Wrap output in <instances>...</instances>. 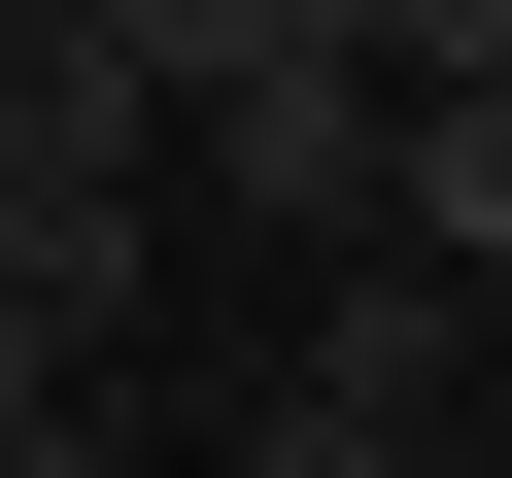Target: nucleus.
<instances>
[{"label":"nucleus","instance_id":"obj_1","mask_svg":"<svg viewBox=\"0 0 512 478\" xmlns=\"http://www.w3.org/2000/svg\"><path fill=\"white\" fill-rule=\"evenodd\" d=\"M444 444H478V308L444 274H342V342L239 410V478H444Z\"/></svg>","mask_w":512,"mask_h":478},{"label":"nucleus","instance_id":"obj_2","mask_svg":"<svg viewBox=\"0 0 512 478\" xmlns=\"http://www.w3.org/2000/svg\"><path fill=\"white\" fill-rule=\"evenodd\" d=\"M376 137H410V103H376V69H342V35H274V69H239V103H205V137H171V171H205V205H239V239H376Z\"/></svg>","mask_w":512,"mask_h":478},{"label":"nucleus","instance_id":"obj_3","mask_svg":"<svg viewBox=\"0 0 512 478\" xmlns=\"http://www.w3.org/2000/svg\"><path fill=\"white\" fill-rule=\"evenodd\" d=\"M137 342V205H0V444H69Z\"/></svg>","mask_w":512,"mask_h":478},{"label":"nucleus","instance_id":"obj_4","mask_svg":"<svg viewBox=\"0 0 512 478\" xmlns=\"http://www.w3.org/2000/svg\"><path fill=\"white\" fill-rule=\"evenodd\" d=\"M376 274L512 308V103H410V137H376Z\"/></svg>","mask_w":512,"mask_h":478},{"label":"nucleus","instance_id":"obj_5","mask_svg":"<svg viewBox=\"0 0 512 478\" xmlns=\"http://www.w3.org/2000/svg\"><path fill=\"white\" fill-rule=\"evenodd\" d=\"M69 35H103V69H137V103H171V137H205V103H239V69H274V35H308V0H69Z\"/></svg>","mask_w":512,"mask_h":478},{"label":"nucleus","instance_id":"obj_6","mask_svg":"<svg viewBox=\"0 0 512 478\" xmlns=\"http://www.w3.org/2000/svg\"><path fill=\"white\" fill-rule=\"evenodd\" d=\"M0 478H103V410H69V444H0Z\"/></svg>","mask_w":512,"mask_h":478},{"label":"nucleus","instance_id":"obj_7","mask_svg":"<svg viewBox=\"0 0 512 478\" xmlns=\"http://www.w3.org/2000/svg\"><path fill=\"white\" fill-rule=\"evenodd\" d=\"M35 35H69V0H0V69H35Z\"/></svg>","mask_w":512,"mask_h":478}]
</instances>
